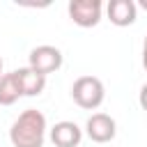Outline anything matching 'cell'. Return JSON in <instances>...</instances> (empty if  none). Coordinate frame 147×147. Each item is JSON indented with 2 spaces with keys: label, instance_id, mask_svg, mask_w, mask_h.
<instances>
[{
  "label": "cell",
  "instance_id": "obj_1",
  "mask_svg": "<svg viewBox=\"0 0 147 147\" xmlns=\"http://www.w3.org/2000/svg\"><path fill=\"white\" fill-rule=\"evenodd\" d=\"M46 117L37 108L23 110L9 129V140L14 147H44Z\"/></svg>",
  "mask_w": 147,
  "mask_h": 147
},
{
  "label": "cell",
  "instance_id": "obj_2",
  "mask_svg": "<svg viewBox=\"0 0 147 147\" xmlns=\"http://www.w3.org/2000/svg\"><path fill=\"white\" fill-rule=\"evenodd\" d=\"M71 96L74 101L85 108V110H94L103 103L106 99V90H103V83L96 78V76H80L74 80L71 85Z\"/></svg>",
  "mask_w": 147,
  "mask_h": 147
},
{
  "label": "cell",
  "instance_id": "obj_3",
  "mask_svg": "<svg viewBox=\"0 0 147 147\" xmlns=\"http://www.w3.org/2000/svg\"><path fill=\"white\" fill-rule=\"evenodd\" d=\"M67 9H69V18L78 28H94L101 21L103 5L101 0H71Z\"/></svg>",
  "mask_w": 147,
  "mask_h": 147
},
{
  "label": "cell",
  "instance_id": "obj_4",
  "mask_svg": "<svg viewBox=\"0 0 147 147\" xmlns=\"http://www.w3.org/2000/svg\"><path fill=\"white\" fill-rule=\"evenodd\" d=\"M28 67L34 69V71L41 74V76H48V74H53V71H57V69L62 67V53H60V48L48 46V44L37 46V48L30 51V62H28Z\"/></svg>",
  "mask_w": 147,
  "mask_h": 147
},
{
  "label": "cell",
  "instance_id": "obj_5",
  "mask_svg": "<svg viewBox=\"0 0 147 147\" xmlns=\"http://www.w3.org/2000/svg\"><path fill=\"white\" fill-rule=\"evenodd\" d=\"M85 131H87V138L94 140V142H110L117 133V124L110 115L106 113H94L87 117L85 122Z\"/></svg>",
  "mask_w": 147,
  "mask_h": 147
},
{
  "label": "cell",
  "instance_id": "obj_6",
  "mask_svg": "<svg viewBox=\"0 0 147 147\" xmlns=\"http://www.w3.org/2000/svg\"><path fill=\"white\" fill-rule=\"evenodd\" d=\"M106 14H108V18H110L113 25L126 28V25H133L136 23L138 7H136L133 0H110L106 5Z\"/></svg>",
  "mask_w": 147,
  "mask_h": 147
},
{
  "label": "cell",
  "instance_id": "obj_7",
  "mask_svg": "<svg viewBox=\"0 0 147 147\" xmlns=\"http://www.w3.org/2000/svg\"><path fill=\"white\" fill-rule=\"evenodd\" d=\"M51 140L55 147H78L80 140H83V131L76 122H57L53 129H51Z\"/></svg>",
  "mask_w": 147,
  "mask_h": 147
},
{
  "label": "cell",
  "instance_id": "obj_8",
  "mask_svg": "<svg viewBox=\"0 0 147 147\" xmlns=\"http://www.w3.org/2000/svg\"><path fill=\"white\" fill-rule=\"evenodd\" d=\"M16 80H18V87H21V94L23 96H39L46 87V76L37 74L34 69L30 67H23V69H16L14 71Z\"/></svg>",
  "mask_w": 147,
  "mask_h": 147
},
{
  "label": "cell",
  "instance_id": "obj_9",
  "mask_svg": "<svg viewBox=\"0 0 147 147\" xmlns=\"http://www.w3.org/2000/svg\"><path fill=\"white\" fill-rule=\"evenodd\" d=\"M21 87H18V80L11 74H2L0 78V106H14L18 99H21Z\"/></svg>",
  "mask_w": 147,
  "mask_h": 147
},
{
  "label": "cell",
  "instance_id": "obj_10",
  "mask_svg": "<svg viewBox=\"0 0 147 147\" xmlns=\"http://www.w3.org/2000/svg\"><path fill=\"white\" fill-rule=\"evenodd\" d=\"M138 101H140V108L147 113V83L140 87V94H138Z\"/></svg>",
  "mask_w": 147,
  "mask_h": 147
},
{
  "label": "cell",
  "instance_id": "obj_11",
  "mask_svg": "<svg viewBox=\"0 0 147 147\" xmlns=\"http://www.w3.org/2000/svg\"><path fill=\"white\" fill-rule=\"evenodd\" d=\"M142 67L147 69V37H145V44H142Z\"/></svg>",
  "mask_w": 147,
  "mask_h": 147
},
{
  "label": "cell",
  "instance_id": "obj_12",
  "mask_svg": "<svg viewBox=\"0 0 147 147\" xmlns=\"http://www.w3.org/2000/svg\"><path fill=\"white\" fill-rule=\"evenodd\" d=\"M0 78H2V57H0Z\"/></svg>",
  "mask_w": 147,
  "mask_h": 147
},
{
  "label": "cell",
  "instance_id": "obj_13",
  "mask_svg": "<svg viewBox=\"0 0 147 147\" xmlns=\"http://www.w3.org/2000/svg\"><path fill=\"white\" fill-rule=\"evenodd\" d=\"M140 5H142V7H145V9H147V0H142V2H140Z\"/></svg>",
  "mask_w": 147,
  "mask_h": 147
}]
</instances>
